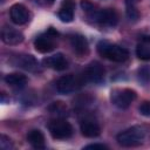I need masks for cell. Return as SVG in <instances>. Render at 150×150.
Wrapping results in <instances>:
<instances>
[{"mask_svg":"<svg viewBox=\"0 0 150 150\" xmlns=\"http://www.w3.org/2000/svg\"><path fill=\"white\" fill-rule=\"evenodd\" d=\"M97 52L101 56L114 61V62H124L129 57V52L117 45H111L107 41H101L97 45Z\"/></svg>","mask_w":150,"mask_h":150,"instance_id":"cell-1","label":"cell"},{"mask_svg":"<svg viewBox=\"0 0 150 150\" xmlns=\"http://www.w3.org/2000/svg\"><path fill=\"white\" fill-rule=\"evenodd\" d=\"M144 130L141 127H131L129 129L123 130L116 136V141L120 145L125 148L137 146L143 142Z\"/></svg>","mask_w":150,"mask_h":150,"instance_id":"cell-2","label":"cell"},{"mask_svg":"<svg viewBox=\"0 0 150 150\" xmlns=\"http://www.w3.org/2000/svg\"><path fill=\"white\" fill-rule=\"evenodd\" d=\"M136 91L129 88L123 89H115L111 93V102L120 109H127L129 105L135 101Z\"/></svg>","mask_w":150,"mask_h":150,"instance_id":"cell-3","label":"cell"},{"mask_svg":"<svg viewBox=\"0 0 150 150\" xmlns=\"http://www.w3.org/2000/svg\"><path fill=\"white\" fill-rule=\"evenodd\" d=\"M49 132L55 139H66L73 135V127L66 120H54L48 125Z\"/></svg>","mask_w":150,"mask_h":150,"instance_id":"cell-4","label":"cell"},{"mask_svg":"<svg viewBox=\"0 0 150 150\" xmlns=\"http://www.w3.org/2000/svg\"><path fill=\"white\" fill-rule=\"evenodd\" d=\"M94 13V20L95 22H97L101 26H105V27H114L116 26L117 21H118V16L117 13L111 9V8H105L98 12H93Z\"/></svg>","mask_w":150,"mask_h":150,"instance_id":"cell-5","label":"cell"},{"mask_svg":"<svg viewBox=\"0 0 150 150\" xmlns=\"http://www.w3.org/2000/svg\"><path fill=\"white\" fill-rule=\"evenodd\" d=\"M11 20L16 25H23L29 20V11L22 4H14L9 9Z\"/></svg>","mask_w":150,"mask_h":150,"instance_id":"cell-6","label":"cell"},{"mask_svg":"<svg viewBox=\"0 0 150 150\" xmlns=\"http://www.w3.org/2000/svg\"><path fill=\"white\" fill-rule=\"evenodd\" d=\"M1 40L6 45L15 46V45H19V43H21L23 41V35L18 29H15L13 27L5 26L2 28V30H1Z\"/></svg>","mask_w":150,"mask_h":150,"instance_id":"cell-7","label":"cell"},{"mask_svg":"<svg viewBox=\"0 0 150 150\" xmlns=\"http://www.w3.org/2000/svg\"><path fill=\"white\" fill-rule=\"evenodd\" d=\"M84 77L94 83H100L104 77V68L98 62H91L84 70Z\"/></svg>","mask_w":150,"mask_h":150,"instance_id":"cell-8","label":"cell"},{"mask_svg":"<svg viewBox=\"0 0 150 150\" xmlns=\"http://www.w3.org/2000/svg\"><path fill=\"white\" fill-rule=\"evenodd\" d=\"M75 87H76V79L71 74L61 76L56 82V90L63 95L73 91L75 89Z\"/></svg>","mask_w":150,"mask_h":150,"instance_id":"cell-9","label":"cell"},{"mask_svg":"<svg viewBox=\"0 0 150 150\" xmlns=\"http://www.w3.org/2000/svg\"><path fill=\"white\" fill-rule=\"evenodd\" d=\"M81 134L86 137H96L101 132V128L94 120H83L80 124Z\"/></svg>","mask_w":150,"mask_h":150,"instance_id":"cell-10","label":"cell"},{"mask_svg":"<svg viewBox=\"0 0 150 150\" xmlns=\"http://www.w3.org/2000/svg\"><path fill=\"white\" fill-rule=\"evenodd\" d=\"M70 45L73 47V50L80 55V56H83L86 54H88V42H87V39L83 36V35H80V34H76V35H73L70 38Z\"/></svg>","mask_w":150,"mask_h":150,"instance_id":"cell-11","label":"cell"},{"mask_svg":"<svg viewBox=\"0 0 150 150\" xmlns=\"http://www.w3.org/2000/svg\"><path fill=\"white\" fill-rule=\"evenodd\" d=\"M43 63L47 67H49L52 69H55V70H64L68 67V62L61 53H57L53 56H49V57L45 59Z\"/></svg>","mask_w":150,"mask_h":150,"instance_id":"cell-12","label":"cell"},{"mask_svg":"<svg viewBox=\"0 0 150 150\" xmlns=\"http://www.w3.org/2000/svg\"><path fill=\"white\" fill-rule=\"evenodd\" d=\"M136 55L141 60L144 61L150 60V35L142 36L141 42L136 47Z\"/></svg>","mask_w":150,"mask_h":150,"instance_id":"cell-13","label":"cell"},{"mask_svg":"<svg viewBox=\"0 0 150 150\" xmlns=\"http://www.w3.org/2000/svg\"><path fill=\"white\" fill-rule=\"evenodd\" d=\"M34 47L39 53H49L54 49V42L50 39L49 34L47 33V36H39L34 41Z\"/></svg>","mask_w":150,"mask_h":150,"instance_id":"cell-14","label":"cell"},{"mask_svg":"<svg viewBox=\"0 0 150 150\" xmlns=\"http://www.w3.org/2000/svg\"><path fill=\"white\" fill-rule=\"evenodd\" d=\"M27 141L35 149H43L45 148V137H43L42 132L38 129L30 130L27 134Z\"/></svg>","mask_w":150,"mask_h":150,"instance_id":"cell-15","label":"cell"},{"mask_svg":"<svg viewBox=\"0 0 150 150\" xmlns=\"http://www.w3.org/2000/svg\"><path fill=\"white\" fill-rule=\"evenodd\" d=\"M5 82L7 84H9L11 87L20 88L27 83V77H26V75H23L21 73H11L5 76Z\"/></svg>","mask_w":150,"mask_h":150,"instance_id":"cell-16","label":"cell"},{"mask_svg":"<svg viewBox=\"0 0 150 150\" xmlns=\"http://www.w3.org/2000/svg\"><path fill=\"white\" fill-rule=\"evenodd\" d=\"M15 64L27 70H34L38 67V61L32 55H20Z\"/></svg>","mask_w":150,"mask_h":150,"instance_id":"cell-17","label":"cell"},{"mask_svg":"<svg viewBox=\"0 0 150 150\" xmlns=\"http://www.w3.org/2000/svg\"><path fill=\"white\" fill-rule=\"evenodd\" d=\"M59 18L63 22H70L74 19V7H67V6H61L59 13Z\"/></svg>","mask_w":150,"mask_h":150,"instance_id":"cell-18","label":"cell"},{"mask_svg":"<svg viewBox=\"0 0 150 150\" xmlns=\"http://www.w3.org/2000/svg\"><path fill=\"white\" fill-rule=\"evenodd\" d=\"M138 79L144 84L150 83V67L149 66H145L138 69Z\"/></svg>","mask_w":150,"mask_h":150,"instance_id":"cell-19","label":"cell"},{"mask_svg":"<svg viewBox=\"0 0 150 150\" xmlns=\"http://www.w3.org/2000/svg\"><path fill=\"white\" fill-rule=\"evenodd\" d=\"M127 16L130 21H136L139 18V13L136 8V5H127Z\"/></svg>","mask_w":150,"mask_h":150,"instance_id":"cell-20","label":"cell"},{"mask_svg":"<svg viewBox=\"0 0 150 150\" xmlns=\"http://www.w3.org/2000/svg\"><path fill=\"white\" fill-rule=\"evenodd\" d=\"M0 148L2 150H9L13 148V143L11 141L9 137H7L6 135H1L0 136Z\"/></svg>","mask_w":150,"mask_h":150,"instance_id":"cell-21","label":"cell"},{"mask_svg":"<svg viewBox=\"0 0 150 150\" xmlns=\"http://www.w3.org/2000/svg\"><path fill=\"white\" fill-rule=\"evenodd\" d=\"M80 5H81V8L87 12V13H93L95 12V5L90 1V0H81L80 1Z\"/></svg>","mask_w":150,"mask_h":150,"instance_id":"cell-22","label":"cell"},{"mask_svg":"<svg viewBox=\"0 0 150 150\" xmlns=\"http://www.w3.org/2000/svg\"><path fill=\"white\" fill-rule=\"evenodd\" d=\"M139 112L143 116H150V102H144L139 105Z\"/></svg>","mask_w":150,"mask_h":150,"instance_id":"cell-23","label":"cell"},{"mask_svg":"<svg viewBox=\"0 0 150 150\" xmlns=\"http://www.w3.org/2000/svg\"><path fill=\"white\" fill-rule=\"evenodd\" d=\"M86 150H89V149H93V150H103V149H108L107 145L104 144H100V143H94V144H89V145H86L84 146Z\"/></svg>","mask_w":150,"mask_h":150,"instance_id":"cell-24","label":"cell"},{"mask_svg":"<svg viewBox=\"0 0 150 150\" xmlns=\"http://www.w3.org/2000/svg\"><path fill=\"white\" fill-rule=\"evenodd\" d=\"M138 0H125V4L127 5H136Z\"/></svg>","mask_w":150,"mask_h":150,"instance_id":"cell-25","label":"cell"},{"mask_svg":"<svg viewBox=\"0 0 150 150\" xmlns=\"http://www.w3.org/2000/svg\"><path fill=\"white\" fill-rule=\"evenodd\" d=\"M46 1H48V2H49V4H52V2H53V1H54V0H46Z\"/></svg>","mask_w":150,"mask_h":150,"instance_id":"cell-26","label":"cell"}]
</instances>
